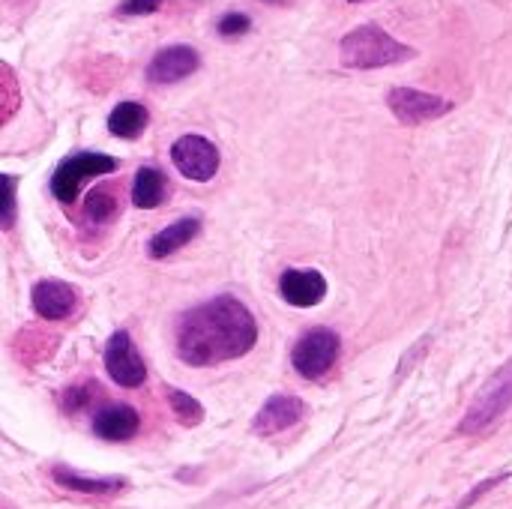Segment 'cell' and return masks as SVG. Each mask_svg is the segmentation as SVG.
I'll return each instance as SVG.
<instances>
[{
    "instance_id": "cell-3",
    "label": "cell",
    "mask_w": 512,
    "mask_h": 509,
    "mask_svg": "<svg viewBox=\"0 0 512 509\" xmlns=\"http://www.w3.org/2000/svg\"><path fill=\"white\" fill-rule=\"evenodd\" d=\"M510 408H512V360L504 366V369H498V372L486 381V387L480 390V396L471 402V408H468L465 420L459 423V432H462V435H480V432H486L498 417H504Z\"/></svg>"
},
{
    "instance_id": "cell-9",
    "label": "cell",
    "mask_w": 512,
    "mask_h": 509,
    "mask_svg": "<svg viewBox=\"0 0 512 509\" xmlns=\"http://www.w3.org/2000/svg\"><path fill=\"white\" fill-rule=\"evenodd\" d=\"M201 57L195 48L189 45H171L153 54V60L147 63V81L150 84H177L183 78H189L198 69Z\"/></svg>"
},
{
    "instance_id": "cell-2",
    "label": "cell",
    "mask_w": 512,
    "mask_h": 509,
    "mask_svg": "<svg viewBox=\"0 0 512 509\" xmlns=\"http://www.w3.org/2000/svg\"><path fill=\"white\" fill-rule=\"evenodd\" d=\"M339 54L348 69H381V66L411 60L417 51L408 48L405 42L393 39L384 27L363 24V27H354L351 33H345Z\"/></svg>"
},
{
    "instance_id": "cell-18",
    "label": "cell",
    "mask_w": 512,
    "mask_h": 509,
    "mask_svg": "<svg viewBox=\"0 0 512 509\" xmlns=\"http://www.w3.org/2000/svg\"><path fill=\"white\" fill-rule=\"evenodd\" d=\"M168 405H171V411H174L177 423H183V426H198V423L204 420V408H201V402H198V399H192L189 393H180V390L168 387Z\"/></svg>"
},
{
    "instance_id": "cell-4",
    "label": "cell",
    "mask_w": 512,
    "mask_h": 509,
    "mask_svg": "<svg viewBox=\"0 0 512 509\" xmlns=\"http://www.w3.org/2000/svg\"><path fill=\"white\" fill-rule=\"evenodd\" d=\"M339 351H342V339H339L336 330L312 327L294 345L291 363H294L297 375H303L306 381H318V378H324L333 369V363L339 360Z\"/></svg>"
},
{
    "instance_id": "cell-16",
    "label": "cell",
    "mask_w": 512,
    "mask_h": 509,
    "mask_svg": "<svg viewBox=\"0 0 512 509\" xmlns=\"http://www.w3.org/2000/svg\"><path fill=\"white\" fill-rule=\"evenodd\" d=\"M51 477L57 480V486L72 489V492H81V495H114L126 483L120 477H81V474H75L72 468H63V465H57L51 471Z\"/></svg>"
},
{
    "instance_id": "cell-1",
    "label": "cell",
    "mask_w": 512,
    "mask_h": 509,
    "mask_svg": "<svg viewBox=\"0 0 512 509\" xmlns=\"http://www.w3.org/2000/svg\"><path fill=\"white\" fill-rule=\"evenodd\" d=\"M258 342L252 312L231 294H222L186 312L177 327V357L195 369L249 354Z\"/></svg>"
},
{
    "instance_id": "cell-10",
    "label": "cell",
    "mask_w": 512,
    "mask_h": 509,
    "mask_svg": "<svg viewBox=\"0 0 512 509\" xmlns=\"http://www.w3.org/2000/svg\"><path fill=\"white\" fill-rule=\"evenodd\" d=\"M279 294L285 303L309 309L327 297V279L318 270H285L279 279Z\"/></svg>"
},
{
    "instance_id": "cell-6",
    "label": "cell",
    "mask_w": 512,
    "mask_h": 509,
    "mask_svg": "<svg viewBox=\"0 0 512 509\" xmlns=\"http://www.w3.org/2000/svg\"><path fill=\"white\" fill-rule=\"evenodd\" d=\"M171 162L183 177L207 183L219 171V147L204 135H183L171 144Z\"/></svg>"
},
{
    "instance_id": "cell-22",
    "label": "cell",
    "mask_w": 512,
    "mask_h": 509,
    "mask_svg": "<svg viewBox=\"0 0 512 509\" xmlns=\"http://www.w3.org/2000/svg\"><path fill=\"white\" fill-rule=\"evenodd\" d=\"M96 381H90V384H78V387H69V393H66V399H63V405H66V411H81L93 396H96Z\"/></svg>"
},
{
    "instance_id": "cell-5",
    "label": "cell",
    "mask_w": 512,
    "mask_h": 509,
    "mask_svg": "<svg viewBox=\"0 0 512 509\" xmlns=\"http://www.w3.org/2000/svg\"><path fill=\"white\" fill-rule=\"evenodd\" d=\"M117 168H120V162L108 153H75V156L63 159L57 165V171L51 174V195L60 204H72L84 180L111 174Z\"/></svg>"
},
{
    "instance_id": "cell-7",
    "label": "cell",
    "mask_w": 512,
    "mask_h": 509,
    "mask_svg": "<svg viewBox=\"0 0 512 509\" xmlns=\"http://www.w3.org/2000/svg\"><path fill=\"white\" fill-rule=\"evenodd\" d=\"M387 105H390L393 117L408 126H420L426 120H438L453 111L450 99L426 93V90H414V87H393L387 93Z\"/></svg>"
},
{
    "instance_id": "cell-23",
    "label": "cell",
    "mask_w": 512,
    "mask_h": 509,
    "mask_svg": "<svg viewBox=\"0 0 512 509\" xmlns=\"http://www.w3.org/2000/svg\"><path fill=\"white\" fill-rule=\"evenodd\" d=\"M165 0H123L117 6V15L120 18H138V15H153Z\"/></svg>"
},
{
    "instance_id": "cell-24",
    "label": "cell",
    "mask_w": 512,
    "mask_h": 509,
    "mask_svg": "<svg viewBox=\"0 0 512 509\" xmlns=\"http://www.w3.org/2000/svg\"><path fill=\"white\" fill-rule=\"evenodd\" d=\"M267 3H279V0H267Z\"/></svg>"
},
{
    "instance_id": "cell-11",
    "label": "cell",
    "mask_w": 512,
    "mask_h": 509,
    "mask_svg": "<svg viewBox=\"0 0 512 509\" xmlns=\"http://www.w3.org/2000/svg\"><path fill=\"white\" fill-rule=\"evenodd\" d=\"M306 417V405L297 396H270L258 417L252 420V429L258 435H279L297 426Z\"/></svg>"
},
{
    "instance_id": "cell-12",
    "label": "cell",
    "mask_w": 512,
    "mask_h": 509,
    "mask_svg": "<svg viewBox=\"0 0 512 509\" xmlns=\"http://www.w3.org/2000/svg\"><path fill=\"white\" fill-rule=\"evenodd\" d=\"M33 312L42 315L45 321H63L75 312V291L66 285V282H54V279H45V282H36L33 285Z\"/></svg>"
},
{
    "instance_id": "cell-13",
    "label": "cell",
    "mask_w": 512,
    "mask_h": 509,
    "mask_svg": "<svg viewBox=\"0 0 512 509\" xmlns=\"http://www.w3.org/2000/svg\"><path fill=\"white\" fill-rule=\"evenodd\" d=\"M138 432V411L132 405H105L93 417V435L102 441H129Z\"/></svg>"
},
{
    "instance_id": "cell-21",
    "label": "cell",
    "mask_w": 512,
    "mask_h": 509,
    "mask_svg": "<svg viewBox=\"0 0 512 509\" xmlns=\"http://www.w3.org/2000/svg\"><path fill=\"white\" fill-rule=\"evenodd\" d=\"M0 183H3V210H0V225H3V231H9V228H12V222H15V177H12V174H3V177H0Z\"/></svg>"
},
{
    "instance_id": "cell-15",
    "label": "cell",
    "mask_w": 512,
    "mask_h": 509,
    "mask_svg": "<svg viewBox=\"0 0 512 509\" xmlns=\"http://www.w3.org/2000/svg\"><path fill=\"white\" fill-rule=\"evenodd\" d=\"M168 198V177L156 168H138L132 180V204L138 210H153Z\"/></svg>"
},
{
    "instance_id": "cell-8",
    "label": "cell",
    "mask_w": 512,
    "mask_h": 509,
    "mask_svg": "<svg viewBox=\"0 0 512 509\" xmlns=\"http://www.w3.org/2000/svg\"><path fill=\"white\" fill-rule=\"evenodd\" d=\"M105 372L117 387H126V390H135V387H141L147 381V366L135 354L132 339H129L126 330H117L108 339V345H105Z\"/></svg>"
},
{
    "instance_id": "cell-20",
    "label": "cell",
    "mask_w": 512,
    "mask_h": 509,
    "mask_svg": "<svg viewBox=\"0 0 512 509\" xmlns=\"http://www.w3.org/2000/svg\"><path fill=\"white\" fill-rule=\"evenodd\" d=\"M249 27H252V21H249V15H243V12H228V15H222L219 24H216L219 36H228V39H237V36L249 33Z\"/></svg>"
},
{
    "instance_id": "cell-17",
    "label": "cell",
    "mask_w": 512,
    "mask_h": 509,
    "mask_svg": "<svg viewBox=\"0 0 512 509\" xmlns=\"http://www.w3.org/2000/svg\"><path fill=\"white\" fill-rule=\"evenodd\" d=\"M150 123V114L141 102H120L114 105V111L108 114V132L117 135V138H138Z\"/></svg>"
},
{
    "instance_id": "cell-14",
    "label": "cell",
    "mask_w": 512,
    "mask_h": 509,
    "mask_svg": "<svg viewBox=\"0 0 512 509\" xmlns=\"http://www.w3.org/2000/svg\"><path fill=\"white\" fill-rule=\"evenodd\" d=\"M201 231V219L198 216H186V219H177L174 225L162 228L159 234L150 237L147 243V255L150 258H168L174 255L177 249H183L186 243H192Z\"/></svg>"
},
{
    "instance_id": "cell-19",
    "label": "cell",
    "mask_w": 512,
    "mask_h": 509,
    "mask_svg": "<svg viewBox=\"0 0 512 509\" xmlns=\"http://www.w3.org/2000/svg\"><path fill=\"white\" fill-rule=\"evenodd\" d=\"M84 207H87V216H90L93 222H111V219L117 216V210H120L117 195H111V189H105V186L90 189Z\"/></svg>"
}]
</instances>
